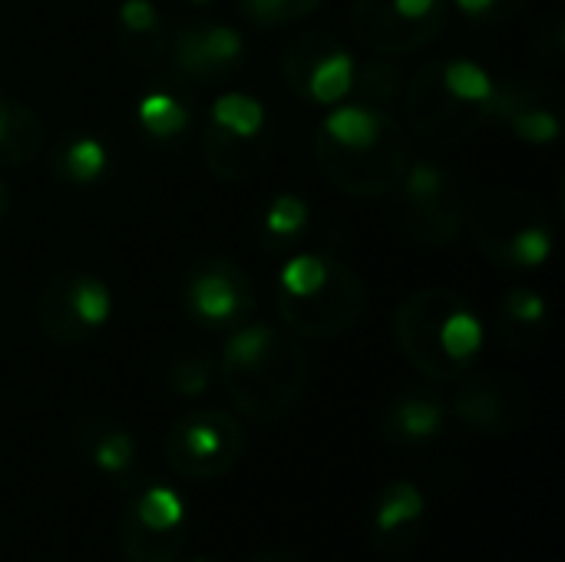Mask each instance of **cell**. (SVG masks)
<instances>
[{
  "label": "cell",
  "instance_id": "cell-33",
  "mask_svg": "<svg viewBox=\"0 0 565 562\" xmlns=\"http://www.w3.org/2000/svg\"><path fill=\"white\" fill-rule=\"evenodd\" d=\"M10 205H13V195H10V185L0 179V222L7 219V212H10Z\"/></svg>",
  "mask_w": 565,
  "mask_h": 562
},
{
  "label": "cell",
  "instance_id": "cell-26",
  "mask_svg": "<svg viewBox=\"0 0 565 562\" xmlns=\"http://www.w3.org/2000/svg\"><path fill=\"white\" fill-rule=\"evenodd\" d=\"M497 328L503 341L516 351H533L550 331V305L536 288H510L497 308Z\"/></svg>",
  "mask_w": 565,
  "mask_h": 562
},
{
  "label": "cell",
  "instance_id": "cell-5",
  "mask_svg": "<svg viewBox=\"0 0 565 562\" xmlns=\"http://www.w3.org/2000/svg\"><path fill=\"white\" fill-rule=\"evenodd\" d=\"M497 86V76L470 56H440L424 63L404 86L414 136L440 149L463 146L490 123Z\"/></svg>",
  "mask_w": 565,
  "mask_h": 562
},
{
  "label": "cell",
  "instance_id": "cell-9",
  "mask_svg": "<svg viewBox=\"0 0 565 562\" xmlns=\"http://www.w3.org/2000/svg\"><path fill=\"white\" fill-rule=\"evenodd\" d=\"M166 464L175 477L209 484L232 474L248 454L245 424L218 407H202L175 417L162 441Z\"/></svg>",
  "mask_w": 565,
  "mask_h": 562
},
{
  "label": "cell",
  "instance_id": "cell-32",
  "mask_svg": "<svg viewBox=\"0 0 565 562\" xmlns=\"http://www.w3.org/2000/svg\"><path fill=\"white\" fill-rule=\"evenodd\" d=\"M248 562H308L301 553H295V550H262V553H255Z\"/></svg>",
  "mask_w": 565,
  "mask_h": 562
},
{
  "label": "cell",
  "instance_id": "cell-11",
  "mask_svg": "<svg viewBox=\"0 0 565 562\" xmlns=\"http://www.w3.org/2000/svg\"><path fill=\"white\" fill-rule=\"evenodd\" d=\"M397 192L404 232L417 245L444 248L467 222V192L454 169L434 159H411Z\"/></svg>",
  "mask_w": 565,
  "mask_h": 562
},
{
  "label": "cell",
  "instance_id": "cell-22",
  "mask_svg": "<svg viewBox=\"0 0 565 562\" xmlns=\"http://www.w3.org/2000/svg\"><path fill=\"white\" fill-rule=\"evenodd\" d=\"M113 40L119 56L136 70H152L169 56L172 26L152 0H119L113 13Z\"/></svg>",
  "mask_w": 565,
  "mask_h": 562
},
{
  "label": "cell",
  "instance_id": "cell-23",
  "mask_svg": "<svg viewBox=\"0 0 565 562\" xmlns=\"http://www.w3.org/2000/svg\"><path fill=\"white\" fill-rule=\"evenodd\" d=\"M116 146L93 129H76L66 132L53 152H50V172L60 185L76 189V192H89L99 189L113 179L116 172Z\"/></svg>",
  "mask_w": 565,
  "mask_h": 562
},
{
  "label": "cell",
  "instance_id": "cell-10",
  "mask_svg": "<svg viewBox=\"0 0 565 562\" xmlns=\"http://www.w3.org/2000/svg\"><path fill=\"white\" fill-rule=\"evenodd\" d=\"M113 311H116L113 288L96 272L63 268L40 291L33 318L50 344L83 348L113 321Z\"/></svg>",
  "mask_w": 565,
  "mask_h": 562
},
{
  "label": "cell",
  "instance_id": "cell-8",
  "mask_svg": "<svg viewBox=\"0 0 565 562\" xmlns=\"http://www.w3.org/2000/svg\"><path fill=\"white\" fill-rule=\"evenodd\" d=\"M119 550L126 562H182L189 507L162 480L136 474L119 487Z\"/></svg>",
  "mask_w": 565,
  "mask_h": 562
},
{
  "label": "cell",
  "instance_id": "cell-21",
  "mask_svg": "<svg viewBox=\"0 0 565 562\" xmlns=\"http://www.w3.org/2000/svg\"><path fill=\"white\" fill-rule=\"evenodd\" d=\"M450 407L430 388H407L387 401L381 411V437L394 450H420L444 437Z\"/></svg>",
  "mask_w": 565,
  "mask_h": 562
},
{
  "label": "cell",
  "instance_id": "cell-18",
  "mask_svg": "<svg viewBox=\"0 0 565 562\" xmlns=\"http://www.w3.org/2000/svg\"><path fill=\"white\" fill-rule=\"evenodd\" d=\"M199 126V106H195V86L169 73V79H159L146 86L136 99V129L149 149L175 152L182 149Z\"/></svg>",
  "mask_w": 565,
  "mask_h": 562
},
{
  "label": "cell",
  "instance_id": "cell-1",
  "mask_svg": "<svg viewBox=\"0 0 565 562\" xmlns=\"http://www.w3.org/2000/svg\"><path fill=\"white\" fill-rule=\"evenodd\" d=\"M407 129L381 106L338 103L315 129V162L344 195H391L411 166Z\"/></svg>",
  "mask_w": 565,
  "mask_h": 562
},
{
  "label": "cell",
  "instance_id": "cell-29",
  "mask_svg": "<svg viewBox=\"0 0 565 562\" xmlns=\"http://www.w3.org/2000/svg\"><path fill=\"white\" fill-rule=\"evenodd\" d=\"M324 0H235L242 20L255 30H281L308 20Z\"/></svg>",
  "mask_w": 565,
  "mask_h": 562
},
{
  "label": "cell",
  "instance_id": "cell-13",
  "mask_svg": "<svg viewBox=\"0 0 565 562\" xmlns=\"http://www.w3.org/2000/svg\"><path fill=\"white\" fill-rule=\"evenodd\" d=\"M358 56L324 30H305L281 50V79L308 106L331 109L351 99Z\"/></svg>",
  "mask_w": 565,
  "mask_h": 562
},
{
  "label": "cell",
  "instance_id": "cell-14",
  "mask_svg": "<svg viewBox=\"0 0 565 562\" xmlns=\"http://www.w3.org/2000/svg\"><path fill=\"white\" fill-rule=\"evenodd\" d=\"M255 282L238 262L205 255L189 265L182 282V308L199 328L228 335L255 315Z\"/></svg>",
  "mask_w": 565,
  "mask_h": 562
},
{
  "label": "cell",
  "instance_id": "cell-27",
  "mask_svg": "<svg viewBox=\"0 0 565 562\" xmlns=\"http://www.w3.org/2000/svg\"><path fill=\"white\" fill-rule=\"evenodd\" d=\"M404 86H407V79H404V70L397 66V60L374 53L371 60H358L351 99L384 109L387 103H394L404 93Z\"/></svg>",
  "mask_w": 565,
  "mask_h": 562
},
{
  "label": "cell",
  "instance_id": "cell-12",
  "mask_svg": "<svg viewBox=\"0 0 565 562\" xmlns=\"http://www.w3.org/2000/svg\"><path fill=\"white\" fill-rule=\"evenodd\" d=\"M450 0H351L354 40L381 56L417 53L450 23Z\"/></svg>",
  "mask_w": 565,
  "mask_h": 562
},
{
  "label": "cell",
  "instance_id": "cell-25",
  "mask_svg": "<svg viewBox=\"0 0 565 562\" xmlns=\"http://www.w3.org/2000/svg\"><path fill=\"white\" fill-rule=\"evenodd\" d=\"M50 129L23 99L0 93V169H20L46 149Z\"/></svg>",
  "mask_w": 565,
  "mask_h": 562
},
{
  "label": "cell",
  "instance_id": "cell-15",
  "mask_svg": "<svg viewBox=\"0 0 565 562\" xmlns=\"http://www.w3.org/2000/svg\"><path fill=\"white\" fill-rule=\"evenodd\" d=\"M533 411L530 391L503 371H477L457 381L450 397V414L473 434L507 437L526 427Z\"/></svg>",
  "mask_w": 565,
  "mask_h": 562
},
{
  "label": "cell",
  "instance_id": "cell-34",
  "mask_svg": "<svg viewBox=\"0 0 565 562\" xmlns=\"http://www.w3.org/2000/svg\"><path fill=\"white\" fill-rule=\"evenodd\" d=\"M185 3H192V7H212L215 0H185Z\"/></svg>",
  "mask_w": 565,
  "mask_h": 562
},
{
  "label": "cell",
  "instance_id": "cell-20",
  "mask_svg": "<svg viewBox=\"0 0 565 562\" xmlns=\"http://www.w3.org/2000/svg\"><path fill=\"white\" fill-rule=\"evenodd\" d=\"M70 447L86 467H93L116 487L129 484L139 474V444L132 431L109 414H83L79 421H73Z\"/></svg>",
  "mask_w": 565,
  "mask_h": 562
},
{
  "label": "cell",
  "instance_id": "cell-24",
  "mask_svg": "<svg viewBox=\"0 0 565 562\" xmlns=\"http://www.w3.org/2000/svg\"><path fill=\"white\" fill-rule=\"evenodd\" d=\"M311 229V205L308 199H301L298 192H278L271 195L255 222H252V235L255 245L268 255H291L301 248V242L308 238Z\"/></svg>",
  "mask_w": 565,
  "mask_h": 562
},
{
  "label": "cell",
  "instance_id": "cell-31",
  "mask_svg": "<svg viewBox=\"0 0 565 562\" xmlns=\"http://www.w3.org/2000/svg\"><path fill=\"white\" fill-rule=\"evenodd\" d=\"M533 0H450V7H457L470 23H507L513 17H520Z\"/></svg>",
  "mask_w": 565,
  "mask_h": 562
},
{
  "label": "cell",
  "instance_id": "cell-35",
  "mask_svg": "<svg viewBox=\"0 0 565 562\" xmlns=\"http://www.w3.org/2000/svg\"><path fill=\"white\" fill-rule=\"evenodd\" d=\"M189 562H218V560H212V556H195V560H189Z\"/></svg>",
  "mask_w": 565,
  "mask_h": 562
},
{
  "label": "cell",
  "instance_id": "cell-30",
  "mask_svg": "<svg viewBox=\"0 0 565 562\" xmlns=\"http://www.w3.org/2000/svg\"><path fill=\"white\" fill-rule=\"evenodd\" d=\"M530 53L540 66H559L565 53L563 13H546L530 40Z\"/></svg>",
  "mask_w": 565,
  "mask_h": 562
},
{
  "label": "cell",
  "instance_id": "cell-17",
  "mask_svg": "<svg viewBox=\"0 0 565 562\" xmlns=\"http://www.w3.org/2000/svg\"><path fill=\"white\" fill-rule=\"evenodd\" d=\"M490 123L526 146H553L563 136V89L546 79H507L497 86Z\"/></svg>",
  "mask_w": 565,
  "mask_h": 562
},
{
  "label": "cell",
  "instance_id": "cell-4",
  "mask_svg": "<svg viewBox=\"0 0 565 562\" xmlns=\"http://www.w3.org/2000/svg\"><path fill=\"white\" fill-rule=\"evenodd\" d=\"M275 311L295 338L328 341L364 318L367 288L334 252H291L275 278Z\"/></svg>",
  "mask_w": 565,
  "mask_h": 562
},
{
  "label": "cell",
  "instance_id": "cell-6",
  "mask_svg": "<svg viewBox=\"0 0 565 562\" xmlns=\"http://www.w3.org/2000/svg\"><path fill=\"white\" fill-rule=\"evenodd\" d=\"M463 229H470L480 255L507 272H540L556 245L546 205L523 189H490L467 199Z\"/></svg>",
  "mask_w": 565,
  "mask_h": 562
},
{
  "label": "cell",
  "instance_id": "cell-28",
  "mask_svg": "<svg viewBox=\"0 0 565 562\" xmlns=\"http://www.w3.org/2000/svg\"><path fill=\"white\" fill-rule=\"evenodd\" d=\"M166 384L175 397L195 401L218 384V358L209 354H175L166 364Z\"/></svg>",
  "mask_w": 565,
  "mask_h": 562
},
{
  "label": "cell",
  "instance_id": "cell-19",
  "mask_svg": "<svg viewBox=\"0 0 565 562\" xmlns=\"http://www.w3.org/2000/svg\"><path fill=\"white\" fill-rule=\"evenodd\" d=\"M430 503L424 490L414 480H391L387 487L377 490L367 533L377 553L384 556H404L417 547L427 527Z\"/></svg>",
  "mask_w": 565,
  "mask_h": 562
},
{
  "label": "cell",
  "instance_id": "cell-3",
  "mask_svg": "<svg viewBox=\"0 0 565 562\" xmlns=\"http://www.w3.org/2000/svg\"><path fill=\"white\" fill-rule=\"evenodd\" d=\"M394 341L414 371L437 384H450L477 364L487 328L460 291L417 288L397 305Z\"/></svg>",
  "mask_w": 565,
  "mask_h": 562
},
{
  "label": "cell",
  "instance_id": "cell-7",
  "mask_svg": "<svg viewBox=\"0 0 565 562\" xmlns=\"http://www.w3.org/2000/svg\"><path fill=\"white\" fill-rule=\"evenodd\" d=\"M275 142V123L268 106L245 93V89H228L222 93L202 123V162L218 182H245L252 179Z\"/></svg>",
  "mask_w": 565,
  "mask_h": 562
},
{
  "label": "cell",
  "instance_id": "cell-16",
  "mask_svg": "<svg viewBox=\"0 0 565 562\" xmlns=\"http://www.w3.org/2000/svg\"><path fill=\"white\" fill-rule=\"evenodd\" d=\"M248 56V43L242 30L228 23H192L172 30L169 63L179 79L189 86H215L232 79Z\"/></svg>",
  "mask_w": 565,
  "mask_h": 562
},
{
  "label": "cell",
  "instance_id": "cell-2",
  "mask_svg": "<svg viewBox=\"0 0 565 562\" xmlns=\"http://www.w3.org/2000/svg\"><path fill=\"white\" fill-rule=\"evenodd\" d=\"M218 381L248 421L275 424L288 417L308 391V351L288 328L245 321L225 338Z\"/></svg>",
  "mask_w": 565,
  "mask_h": 562
}]
</instances>
